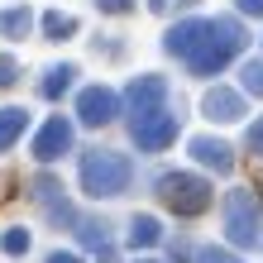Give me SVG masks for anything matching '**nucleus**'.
I'll return each mask as SVG.
<instances>
[{
	"mask_svg": "<svg viewBox=\"0 0 263 263\" xmlns=\"http://www.w3.org/2000/svg\"><path fill=\"white\" fill-rule=\"evenodd\" d=\"M244 48V29H239V20H206V34L196 39V48L187 53V67L196 72V77H211V72H220L230 58H235Z\"/></svg>",
	"mask_w": 263,
	"mask_h": 263,
	"instance_id": "f257e3e1",
	"label": "nucleus"
},
{
	"mask_svg": "<svg viewBox=\"0 0 263 263\" xmlns=\"http://www.w3.org/2000/svg\"><path fill=\"white\" fill-rule=\"evenodd\" d=\"M129 177H134V167H129V158L125 153H110V148H91V153H82V187H86V196H120L129 187Z\"/></svg>",
	"mask_w": 263,
	"mask_h": 263,
	"instance_id": "f03ea898",
	"label": "nucleus"
},
{
	"mask_svg": "<svg viewBox=\"0 0 263 263\" xmlns=\"http://www.w3.org/2000/svg\"><path fill=\"white\" fill-rule=\"evenodd\" d=\"M263 206H258V196L254 192H230L225 196V235H230V244H239V249H249V244H258V235H263Z\"/></svg>",
	"mask_w": 263,
	"mask_h": 263,
	"instance_id": "7ed1b4c3",
	"label": "nucleus"
},
{
	"mask_svg": "<svg viewBox=\"0 0 263 263\" xmlns=\"http://www.w3.org/2000/svg\"><path fill=\"white\" fill-rule=\"evenodd\" d=\"M158 196H163V206L177 211V215H201L211 206V182L196 177V173H167L158 182Z\"/></svg>",
	"mask_w": 263,
	"mask_h": 263,
	"instance_id": "20e7f679",
	"label": "nucleus"
},
{
	"mask_svg": "<svg viewBox=\"0 0 263 263\" xmlns=\"http://www.w3.org/2000/svg\"><path fill=\"white\" fill-rule=\"evenodd\" d=\"M129 134H134V144L144 148V153H163L177 139V115H167L163 105H158V110H144V115H134Z\"/></svg>",
	"mask_w": 263,
	"mask_h": 263,
	"instance_id": "39448f33",
	"label": "nucleus"
},
{
	"mask_svg": "<svg viewBox=\"0 0 263 263\" xmlns=\"http://www.w3.org/2000/svg\"><path fill=\"white\" fill-rule=\"evenodd\" d=\"M77 115H82V125H110V120L120 115V96L110 86H86L82 96H77Z\"/></svg>",
	"mask_w": 263,
	"mask_h": 263,
	"instance_id": "423d86ee",
	"label": "nucleus"
},
{
	"mask_svg": "<svg viewBox=\"0 0 263 263\" xmlns=\"http://www.w3.org/2000/svg\"><path fill=\"white\" fill-rule=\"evenodd\" d=\"M34 201L48 211V220H58V225H72V220H77V215H72V201H67V192H63V182L48 177V173L34 177Z\"/></svg>",
	"mask_w": 263,
	"mask_h": 263,
	"instance_id": "0eeeda50",
	"label": "nucleus"
},
{
	"mask_svg": "<svg viewBox=\"0 0 263 263\" xmlns=\"http://www.w3.org/2000/svg\"><path fill=\"white\" fill-rule=\"evenodd\" d=\"M67 148H72V125H67L63 115H53L48 125L34 134V158H39V163H58Z\"/></svg>",
	"mask_w": 263,
	"mask_h": 263,
	"instance_id": "6e6552de",
	"label": "nucleus"
},
{
	"mask_svg": "<svg viewBox=\"0 0 263 263\" xmlns=\"http://www.w3.org/2000/svg\"><path fill=\"white\" fill-rule=\"evenodd\" d=\"M163 96H167V82H163V77H153V72H148V77H134L129 91H125V101H129V110H134V115L158 110Z\"/></svg>",
	"mask_w": 263,
	"mask_h": 263,
	"instance_id": "1a4fd4ad",
	"label": "nucleus"
},
{
	"mask_svg": "<svg viewBox=\"0 0 263 263\" xmlns=\"http://www.w3.org/2000/svg\"><path fill=\"white\" fill-rule=\"evenodd\" d=\"M201 110H206L211 120H220V125H235V120L244 115V96H239V91H230V86H215V91H206Z\"/></svg>",
	"mask_w": 263,
	"mask_h": 263,
	"instance_id": "9d476101",
	"label": "nucleus"
},
{
	"mask_svg": "<svg viewBox=\"0 0 263 263\" xmlns=\"http://www.w3.org/2000/svg\"><path fill=\"white\" fill-rule=\"evenodd\" d=\"M192 158L206 163V167H215V173H230V167H235V158H230V144H220V139H211V134L192 139Z\"/></svg>",
	"mask_w": 263,
	"mask_h": 263,
	"instance_id": "9b49d317",
	"label": "nucleus"
},
{
	"mask_svg": "<svg viewBox=\"0 0 263 263\" xmlns=\"http://www.w3.org/2000/svg\"><path fill=\"white\" fill-rule=\"evenodd\" d=\"M24 129H29V110H20V105H5V110H0V153H5Z\"/></svg>",
	"mask_w": 263,
	"mask_h": 263,
	"instance_id": "f8f14e48",
	"label": "nucleus"
},
{
	"mask_svg": "<svg viewBox=\"0 0 263 263\" xmlns=\"http://www.w3.org/2000/svg\"><path fill=\"white\" fill-rule=\"evenodd\" d=\"M158 239H163V225L153 220V215H134L129 220V244L134 249H153Z\"/></svg>",
	"mask_w": 263,
	"mask_h": 263,
	"instance_id": "ddd939ff",
	"label": "nucleus"
},
{
	"mask_svg": "<svg viewBox=\"0 0 263 263\" xmlns=\"http://www.w3.org/2000/svg\"><path fill=\"white\" fill-rule=\"evenodd\" d=\"M77 225V239L86 244V249H96V254H110V235H105V220H72Z\"/></svg>",
	"mask_w": 263,
	"mask_h": 263,
	"instance_id": "4468645a",
	"label": "nucleus"
},
{
	"mask_svg": "<svg viewBox=\"0 0 263 263\" xmlns=\"http://www.w3.org/2000/svg\"><path fill=\"white\" fill-rule=\"evenodd\" d=\"M29 29H34V14H29V5L0 10V34H10V39H24Z\"/></svg>",
	"mask_w": 263,
	"mask_h": 263,
	"instance_id": "2eb2a0df",
	"label": "nucleus"
},
{
	"mask_svg": "<svg viewBox=\"0 0 263 263\" xmlns=\"http://www.w3.org/2000/svg\"><path fill=\"white\" fill-rule=\"evenodd\" d=\"M72 77H77V67L72 63H63V67H48V72H43V96H48V101H58V96H63V91L72 86Z\"/></svg>",
	"mask_w": 263,
	"mask_h": 263,
	"instance_id": "dca6fc26",
	"label": "nucleus"
},
{
	"mask_svg": "<svg viewBox=\"0 0 263 263\" xmlns=\"http://www.w3.org/2000/svg\"><path fill=\"white\" fill-rule=\"evenodd\" d=\"M43 34H48L53 43H63V39L77 34V20H72V14H63V10H48V14H43Z\"/></svg>",
	"mask_w": 263,
	"mask_h": 263,
	"instance_id": "f3484780",
	"label": "nucleus"
},
{
	"mask_svg": "<svg viewBox=\"0 0 263 263\" xmlns=\"http://www.w3.org/2000/svg\"><path fill=\"white\" fill-rule=\"evenodd\" d=\"M0 249H5V254H14V258H20V254H29V230H20V225H14V230H5V235H0Z\"/></svg>",
	"mask_w": 263,
	"mask_h": 263,
	"instance_id": "a211bd4d",
	"label": "nucleus"
},
{
	"mask_svg": "<svg viewBox=\"0 0 263 263\" xmlns=\"http://www.w3.org/2000/svg\"><path fill=\"white\" fill-rule=\"evenodd\" d=\"M239 77H244V91H254V96H263V58H249Z\"/></svg>",
	"mask_w": 263,
	"mask_h": 263,
	"instance_id": "6ab92c4d",
	"label": "nucleus"
},
{
	"mask_svg": "<svg viewBox=\"0 0 263 263\" xmlns=\"http://www.w3.org/2000/svg\"><path fill=\"white\" fill-rule=\"evenodd\" d=\"M14 77H20V63L0 53V91H5V86H14Z\"/></svg>",
	"mask_w": 263,
	"mask_h": 263,
	"instance_id": "aec40b11",
	"label": "nucleus"
},
{
	"mask_svg": "<svg viewBox=\"0 0 263 263\" xmlns=\"http://www.w3.org/2000/svg\"><path fill=\"white\" fill-rule=\"evenodd\" d=\"M196 263H244V258H235L230 249H201V254H196Z\"/></svg>",
	"mask_w": 263,
	"mask_h": 263,
	"instance_id": "412c9836",
	"label": "nucleus"
},
{
	"mask_svg": "<svg viewBox=\"0 0 263 263\" xmlns=\"http://www.w3.org/2000/svg\"><path fill=\"white\" fill-rule=\"evenodd\" d=\"M249 153H258V158H263V115L249 125Z\"/></svg>",
	"mask_w": 263,
	"mask_h": 263,
	"instance_id": "4be33fe9",
	"label": "nucleus"
},
{
	"mask_svg": "<svg viewBox=\"0 0 263 263\" xmlns=\"http://www.w3.org/2000/svg\"><path fill=\"white\" fill-rule=\"evenodd\" d=\"M148 5H153V10H158V14H167V10H187V5H192V0H148Z\"/></svg>",
	"mask_w": 263,
	"mask_h": 263,
	"instance_id": "5701e85b",
	"label": "nucleus"
},
{
	"mask_svg": "<svg viewBox=\"0 0 263 263\" xmlns=\"http://www.w3.org/2000/svg\"><path fill=\"white\" fill-rule=\"evenodd\" d=\"M96 5H101L105 14H125V10H129V0H96Z\"/></svg>",
	"mask_w": 263,
	"mask_h": 263,
	"instance_id": "b1692460",
	"label": "nucleus"
},
{
	"mask_svg": "<svg viewBox=\"0 0 263 263\" xmlns=\"http://www.w3.org/2000/svg\"><path fill=\"white\" fill-rule=\"evenodd\" d=\"M239 14H258L263 20V0H239Z\"/></svg>",
	"mask_w": 263,
	"mask_h": 263,
	"instance_id": "393cba45",
	"label": "nucleus"
},
{
	"mask_svg": "<svg viewBox=\"0 0 263 263\" xmlns=\"http://www.w3.org/2000/svg\"><path fill=\"white\" fill-rule=\"evenodd\" d=\"M48 263H82V254H72V249L63 254V249H58V254H48Z\"/></svg>",
	"mask_w": 263,
	"mask_h": 263,
	"instance_id": "a878e982",
	"label": "nucleus"
},
{
	"mask_svg": "<svg viewBox=\"0 0 263 263\" xmlns=\"http://www.w3.org/2000/svg\"><path fill=\"white\" fill-rule=\"evenodd\" d=\"M139 263H158V258H139Z\"/></svg>",
	"mask_w": 263,
	"mask_h": 263,
	"instance_id": "bb28decb",
	"label": "nucleus"
}]
</instances>
